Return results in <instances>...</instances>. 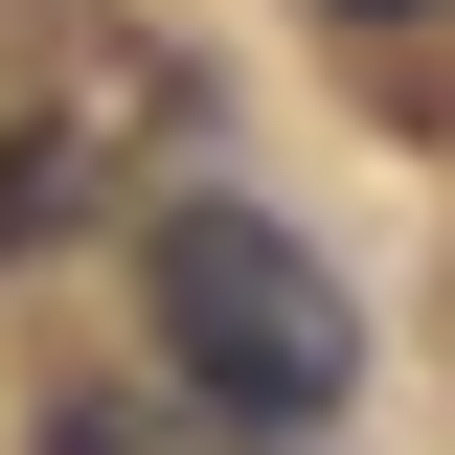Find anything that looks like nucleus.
I'll return each mask as SVG.
<instances>
[{
  "label": "nucleus",
  "instance_id": "obj_3",
  "mask_svg": "<svg viewBox=\"0 0 455 455\" xmlns=\"http://www.w3.org/2000/svg\"><path fill=\"white\" fill-rule=\"evenodd\" d=\"M46 455H228V433H182V410H137V387H92V410H46Z\"/></svg>",
  "mask_w": 455,
  "mask_h": 455
},
{
  "label": "nucleus",
  "instance_id": "obj_2",
  "mask_svg": "<svg viewBox=\"0 0 455 455\" xmlns=\"http://www.w3.org/2000/svg\"><path fill=\"white\" fill-rule=\"evenodd\" d=\"M160 137H182V68L137 46L114 0H0V274L68 251Z\"/></svg>",
  "mask_w": 455,
  "mask_h": 455
},
{
  "label": "nucleus",
  "instance_id": "obj_4",
  "mask_svg": "<svg viewBox=\"0 0 455 455\" xmlns=\"http://www.w3.org/2000/svg\"><path fill=\"white\" fill-rule=\"evenodd\" d=\"M341 23H387V0H341Z\"/></svg>",
  "mask_w": 455,
  "mask_h": 455
},
{
  "label": "nucleus",
  "instance_id": "obj_1",
  "mask_svg": "<svg viewBox=\"0 0 455 455\" xmlns=\"http://www.w3.org/2000/svg\"><path fill=\"white\" fill-rule=\"evenodd\" d=\"M137 296H160L182 387H205V410H251V433H319V410L364 387V319H341V274L296 251L274 205H228V182H182V205L137 228Z\"/></svg>",
  "mask_w": 455,
  "mask_h": 455
}]
</instances>
